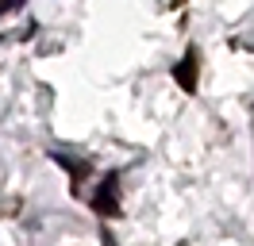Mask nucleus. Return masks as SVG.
Returning <instances> with one entry per match:
<instances>
[{
    "label": "nucleus",
    "instance_id": "obj_1",
    "mask_svg": "<svg viewBox=\"0 0 254 246\" xmlns=\"http://www.w3.org/2000/svg\"><path fill=\"white\" fill-rule=\"evenodd\" d=\"M93 208L104 215H116V177H104V184H100V192L93 196Z\"/></svg>",
    "mask_w": 254,
    "mask_h": 246
},
{
    "label": "nucleus",
    "instance_id": "obj_2",
    "mask_svg": "<svg viewBox=\"0 0 254 246\" xmlns=\"http://www.w3.org/2000/svg\"><path fill=\"white\" fill-rule=\"evenodd\" d=\"M177 81H185V85H192V65H185V62H181V65H177Z\"/></svg>",
    "mask_w": 254,
    "mask_h": 246
}]
</instances>
